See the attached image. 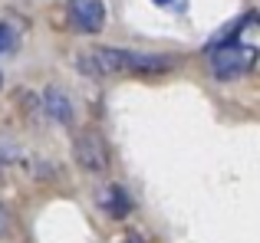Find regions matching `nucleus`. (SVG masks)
<instances>
[{"instance_id": "nucleus-1", "label": "nucleus", "mask_w": 260, "mask_h": 243, "mask_svg": "<svg viewBox=\"0 0 260 243\" xmlns=\"http://www.w3.org/2000/svg\"><path fill=\"white\" fill-rule=\"evenodd\" d=\"M172 66V56L112 50V46H99V50H89L79 56V69L86 76H148V72H168Z\"/></svg>"}, {"instance_id": "nucleus-2", "label": "nucleus", "mask_w": 260, "mask_h": 243, "mask_svg": "<svg viewBox=\"0 0 260 243\" xmlns=\"http://www.w3.org/2000/svg\"><path fill=\"white\" fill-rule=\"evenodd\" d=\"M211 59V72L217 79H237V76H247L257 63V46L241 43V39H231V43H221L214 39L208 50Z\"/></svg>"}, {"instance_id": "nucleus-3", "label": "nucleus", "mask_w": 260, "mask_h": 243, "mask_svg": "<svg viewBox=\"0 0 260 243\" xmlns=\"http://www.w3.org/2000/svg\"><path fill=\"white\" fill-rule=\"evenodd\" d=\"M73 154H76L79 168L99 174L109 168V151H106V141H102L99 132H79L76 141H73Z\"/></svg>"}, {"instance_id": "nucleus-4", "label": "nucleus", "mask_w": 260, "mask_h": 243, "mask_svg": "<svg viewBox=\"0 0 260 243\" xmlns=\"http://www.w3.org/2000/svg\"><path fill=\"white\" fill-rule=\"evenodd\" d=\"M66 13L79 33H99L106 26V4L102 0H70Z\"/></svg>"}, {"instance_id": "nucleus-5", "label": "nucleus", "mask_w": 260, "mask_h": 243, "mask_svg": "<svg viewBox=\"0 0 260 243\" xmlns=\"http://www.w3.org/2000/svg\"><path fill=\"white\" fill-rule=\"evenodd\" d=\"M40 102H43L46 115H50L53 122H59V125H73V102H70V96H66L63 89L50 86V89L40 96Z\"/></svg>"}, {"instance_id": "nucleus-6", "label": "nucleus", "mask_w": 260, "mask_h": 243, "mask_svg": "<svg viewBox=\"0 0 260 243\" xmlns=\"http://www.w3.org/2000/svg\"><path fill=\"white\" fill-rule=\"evenodd\" d=\"M102 211L106 214H112V217H125L128 211H132V200H128V194L122 191L119 184H112V187H106V194H102Z\"/></svg>"}, {"instance_id": "nucleus-7", "label": "nucleus", "mask_w": 260, "mask_h": 243, "mask_svg": "<svg viewBox=\"0 0 260 243\" xmlns=\"http://www.w3.org/2000/svg\"><path fill=\"white\" fill-rule=\"evenodd\" d=\"M17 46V30L10 23H0V53H10Z\"/></svg>"}, {"instance_id": "nucleus-8", "label": "nucleus", "mask_w": 260, "mask_h": 243, "mask_svg": "<svg viewBox=\"0 0 260 243\" xmlns=\"http://www.w3.org/2000/svg\"><path fill=\"white\" fill-rule=\"evenodd\" d=\"M7 227H10V214H7V207L0 204V237L7 233Z\"/></svg>"}, {"instance_id": "nucleus-9", "label": "nucleus", "mask_w": 260, "mask_h": 243, "mask_svg": "<svg viewBox=\"0 0 260 243\" xmlns=\"http://www.w3.org/2000/svg\"><path fill=\"white\" fill-rule=\"evenodd\" d=\"M125 243H142V240L139 237H125Z\"/></svg>"}, {"instance_id": "nucleus-10", "label": "nucleus", "mask_w": 260, "mask_h": 243, "mask_svg": "<svg viewBox=\"0 0 260 243\" xmlns=\"http://www.w3.org/2000/svg\"><path fill=\"white\" fill-rule=\"evenodd\" d=\"M0 86H4V76H0Z\"/></svg>"}]
</instances>
